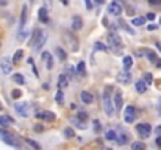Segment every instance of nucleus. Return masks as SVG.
Returning <instances> with one entry per match:
<instances>
[{"label":"nucleus","mask_w":161,"mask_h":150,"mask_svg":"<svg viewBox=\"0 0 161 150\" xmlns=\"http://www.w3.org/2000/svg\"><path fill=\"white\" fill-rule=\"evenodd\" d=\"M155 133H156V134H158V136H161V125H159V127H156V128H155Z\"/></svg>","instance_id":"obj_45"},{"label":"nucleus","mask_w":161,"mask_h":150,"mask_svg":"<svg viewBox=\"0 0 161 150\" xmlns=\"http://www.w3.org/2000/svg\"><path fill=\"white\" fill-rule=\"evenodd\" d=\"M156 28H158V25H155V24L147 25V30H150V31H152V30H156Z\"/></svg>","instance_id":"obj_40"},{"label":"nucleus","mask_w":161,"mask_h":150,"mask_svg":"<svg viewBox=\"0 0 161 150\" xmlns=\"http://www.w3.org/2000/svg\"><path fill=\"white\" fill-rule=\"evenodd\" d=\"M117 80L120 81V83H124V85L130 83V81H131V74H130V71H124V72H120V74L117 75Z\"/></svg>","instance_id":"obj_7"},{"label":"nucleus","mask_w":161,"mask_h":150,"mask_svg":"<svg viewBox=\"0 0 161 150\" xmlns=\"http://www.w3.org/2000/svg\"><path fill=\"white\" fill-rule=\"evenodd\" d=\"M68 85H69V77L66 74H61L60 78H58V88H60V91H63L64 88H68Z\"/></svg>","instance_id":"obj_9"},{"label":"nucleus","mask_w":161,"mask_h":150,"mask_svg":"<svg viewBox=\"0 0 161 150\" xmlns=\"http://www.w3.org/2000/svg\"><path fill=\"white\" fill-rule=\"evenodd\" d=\"M42 36H44V35L41 33V30H35V31H33V38H31V41H30V44H31V46L38 44L39 41H41Z\"/></svg>","instance_id":"obj_14"},{"label":"nucleus","mask_w":161,"mask_h":150,"mask_svg":"<svg viewBox=\"0 0 161 150\" xmlns=\"http://www.w3.org/2000/svg\"><path fill=\"white\" fill-rule=\"evenodd\" d=\"M57 55H58V58L61 60V61H66V50H63L61 47H57Z\"/></svg>","instance_id":"obj_26"},{"label":"nucleus","mask_w":161,"mask_h":150,"mask_svg":"<svg viewBox=\"0 0 161 150\" xmlns=\"http://www.w3.org/2000/svg\"><path fill=\"white\" fill-rule=\"evenodd\" d=\"M110 94H111V86L105 88V92L102 95V103H103V108H105V113L108 114V116H113L114 114V105L111 102Z\"/></svg>","instance_id":"obj_1"},{"label":"nucleus","mask_w":161,"mask_h":150,"mask_svg":"<svg viewBox=\"0 0 161 150\" xmlns=\"http://www.w3.org/2000/svg\"><path fill=\"white\" fill-rule=\"evenodd\" d=\"M144 22H145V19L144 17H135L131 20V24L135 25V27H139V25H144Z\"/></svg>","instance_id":"obj_29"},{"label":"nucleus","mask_w":161,"mask_h":150,"mask_svg":"<svg viewBox=\"0 0 161 150\" xmlns=\"http://www.w3.org/2000/svg\"><path fill=\"white\" fill-rule=\"evenodd\" d=\"M105 138L108 139V141H114V139H117V134H116L114 130H108V131L105 133Z\"/></svg>","instance_id":"obj_24"},{"label":"nucleus","mask_w":161,"mask_h":150,"mask_svg":"<svg viewBox=\"0 0 161 150\" xmlns=\"http://www.w3.org/2000/svg\"><path fill=\"white\" fill-rule=\"evenodd\" d=\"M105 150H111V148H105Z\"/></svg>","instance_id":"obj_53"},{"label":"nucleus","mask_w":161,"mask_h":150,"mask_svg":"<svg viewBox=\"0 0 161 150\" xmlns=\"http://www.w3.org/2000/svg\"><path fill=\"white\" fill-rule=\"evenodd\" d=\"M145 55H147V58L150 60V63H158V58H156V53H155V52L145 50Z\"/></svg>","instance_id":"obj_23"},{"label":"nucleus","mask_w":161,"mask_h":150,"mask_svg":"<svg viewBox=\"0 0 161 150\" xmlns=\"http://www.w3.org/2000/svg\"><path fill=\"white\" fill-rule=\"evenodd\" d=\"M131 66H133V58H131L130 55L124 57V69H125V71H128Z\"/></svg>","instance_id":"obj_20"},{"label":"nucleus","mask_w":161,"mask_h":150,"mask_svg":"<svg viewBox=\"0 0 161 150\" xmlns=\"http://www.w3.org/2000/svg\"><path fill=\"white\" fill-rule=\"evenodd\" d=\"M27 22V5L22 6V14H20V27H24Z\"/></svg>","instance_id":"obj_25"},{"label":"nucleus","mask_w":161,"mask_h":150,"mask_svg":"<svg viewBox=\"0 0 161 150\" xmlns=\"http://www.w3.org/2000/svg\"><path fill=\"white\" fill-rule=\"evenodd\" d=\"M68 77H69V80L75 77V75H74V69H72V67H68Z\"/></svg>","instance_id":"obj_38"},{"label":"nucleus","mask_w":161,"mask_h":150,"mask_svg":"<svg viewBox=\"0 0 161 150\" xmlns=\"http://www.w3.org/2000/svg\"><path fill=\"white\" fill-rule=\"evenodd\" d=\"M108 41H110V46H111L113 53H116V55H120V53H122V50H124V47H122V41H120V38H119L117 35L111 33V35L108 36Z\"/></svg>","instance_id":"obj_2"},{"label":"nucleus","mask_w":161,"mask_h":150,"mask_svg":"<svg viewBox=\"0 0 161 150\" xmlns=\"http://www.w3.org/2000/svg\"><path fill=\"white\" fill-rule=\"evenodd\" d=\"M42 130H44V127H42V125H36V127H35V131H36V133L42 131Z\"/></svg>","instance_id":"obj_43"},{"label":"nucleus","mask_w":161,"mask_h":150,"mask_svg":"<svg viewBox=\"0 0 161 150\" xmlns=\"http://www.w3.org/2000/svg\"><path fill=\"white\" fill-rule=\"evenodd\" d=\"M144 81H145L147 85H150L152 81H153V77H152V74H145V75H144Z\"/></svg>","instance_id":"obj_34"},{"label":"nucleus","mask_w":161,"mask_h":150,"mask_svg":"<svg viewBox=\"0 0 161 150\" xmlns=\"http://www.w3.org/2000/svg\"><path fill=\"white\" fill-rule=\"evenodd\" d=\"M156 144L161 147V136H158V138H156Z\"/></svg>","instance_id":"obj_48"},{"label":"nucleus","mask_w":161,"mask_h":150,"mask_svg":"<svg viewBox=\"0 0 161 150\" xmlns=\"http://www.w3.org/2000/svg\"><path fill=\"white\" fill-rule=\"evenodd\" d=\"M22 55H24V53H22V50H16L14 57H13V63H14V64H17V63L22 60Z\"/></svg>","instance_id":"obj_27"},{"label":"nucleus","mask_w":161,"mask_h":150,"mask_svg":"<svg viewBox=\"0 0 161 150\" xmlns=\"http://www.w3.org/2000/svg\"><path fill=\"white\" fill-rule=\"evenodd\" d=\"M13 124V119L11 117H8V116H0V125H2L3 128L5 127H9Z\"/></svg>","instance_id":"obj_18"},{"label":"nucleus","mask_w":161,"mask_h":150,"mask_svg":"<svg viewBox=\"0 0 161 150\" xmlns=\"http://www.w3.org/2000/svg\"><path fill=\"white\" fill-rule=\"evenodd\" d=\"M94 49H96V50H106V46L102 44V42H96V44H94Z\"/></svg>","instance_id":"obj_35"},{"label":"nucleus","mask_w":161,"mask_h":150,"mask_svg":"<svg viewBox=\"0 0 161 150\" xmlns=\"http://www.w3.org/2000/svg\"><path fill=\"white\" fill-rule=\"evenodd\" d=\"M83 27V19L80 16H74L72 17V30H80Z\"/></svg>","instance_id":"obj_11"},{"label":"nucleus","mask_w":161,"mask_h":150,"mask_svg":"<svg viewBox=\"0 0 161 150\" xmlns=\"http://www.w3.org/2000/svg\"><path fill=\"white\" fill-rule=\"evenodd\" d=\"M25 36H27V33H20V35H19V41H24Z\"/></svg>","instance_id":"obj_46"},{"label":"nucleus","mask_w":161,"mask_h":150,"mask_svg":"<svg viewBox=\"0 0 161 150\" xmlns=\"http://www.w3.org/2000/svg\"><path fill=\"white\" fill-rule=\"evenodd\" d=\"M39 119H46V120H55V114L52 111H42V113H38L36 114Z\"/></svg>","instance_id":"obj_12"},{"label":"nucleus","mask_w":161,"mask_h":150,"mask_svg":"<svg viewBox=\"0 0 161 150\" xmlns=\"http://www.w3.org/2000/svg\"><path fill=\"white\" fill-rule=\"evenodd\" d=\"M156 66H158V67H161V60L158 61V64H156Z\"/></svg>","instance_id":"obj_52"},{"label":"nucleus","mask_w":161,"mask_h":150,"mask_svg":"<svg viewBox=\"0 0 161 150\" xmlns=\"http://www.w3.org/2000/svg\"><path fill=\"white\" fill-rule=\"evenodd\" d=\"M13 64H14V63H11L9 58H3V60H2V64H0V67H2L3 74H9V72H11Z\"/></svg>","instance_id":"obj_8"},{"label":"nucleus","mask_w":161,"mask_h":150,"mask_svg":"<svg viewBox=\"0 0 161 150\" xmlns=\"http://www.w3.org/2000/svg\"><path fill=\"white\" fill-rule=\"evenodd\" d=\"M136 131H138V134L141 136V138H149L150 136V133H152V127L149 125V124H139V125H136Z\"/></svg>","instance_id":"obj_3"},{"label":"nucleus","mask_w":161,"mask_h":150,"mask_svg":"<svg viewBox=\"0 0 161 150\" xmlns=\"http://www.w3.org/2000/svg\"><path fill=\"white\" fill-rule=\"evenodd\" d=\"M108 13L113 14V16H120L122 14V6H120V3H117V2H113V3L108 5Z\"/></svg>","instance_id":"obj_6"},{"label":"nucleus","mask_w":161,"mask_h":150,"mask_svg":"<svg viewBox=\"0 0 161 150\" xmlns=\"http://www.w3.org/2000/svg\"><path fill=\"white\" fill-rule=\"evenodd\" d=\"M85 6H86V9H92V2L91 0H85Z\"/></svg>","instance_id":"obj_39"},{"label":"nucleus","mask_w":161,"mask_h":150,"mask_svg":"<svg viewBox=\"0 0 161 150\" xmlns=\"http://www.w3.org/2000/svg\"><path fill=\"white\" fill-rule=\"evenodd\" d=\"M150 5H161V0H150Z\"/></svg>","instance_id":"obj_44"},{"label":"nucleus","mask_w":161,"mask_h":150,"mask_svg":"<svg viewBox=\"0 0 161 150\" xmlns=\"http://www.w3.org/2000/svg\"><path fill=\"white\" fill-rule=\"evenodd\" d=\"M8 2H6V0H0V6H5Z\"/></svg>","instance_id":"obj_47"},{"label":"nucleus","mask_w":161,"mask_h":150,"mask_svg":"<svg viewBox=\"0 0 161 150\" xmlns=\"http://www.w3.org/2000/svg\"><path fill=\"white\" fill-rule=\"evenodd\" d=\"M27 144H28V145H31L35 150H39V148H41L38 142H35V141H31V139H27Z\"/></svg>","instance_id":"obj_33"},{"label":"nucleus","mask_w":161,"mask_h":150,"mask_svg":"<svg viewBox=\"0 0 161 150\" xmlns=\"http://www.w3.org/2000/svg\"><path fill=\"white\" fill-rule=\"evenodd\" d=\"M39 13V20H41V22H44V24H47L49 22V16H47V11H46V8H41V9H39L38 11Z\"/></svg>","instance_id":"obj_19"},{"label":"nucleus","mask_w":161,"mask_h":150,"mask_svg":"<svg viewBox=\"0 0 161 150\" xmlns=\"http://www.w3.org/2000/svg\"><path fill=\"white\" fill-rule=\"evenodd\" d=\"M120 106H122V94L116 92V95H114V108L116 110H120Z\"/></svg>","instance_id":"obj_17"},{"label":"nucleus","mask_w":161,"mask_h":150,"mask_svg":"<svg viewBox=\"0 0 161 150\" xmlns=\"http://www.w3.org/2000/svg\"><path fill=\"white\" fill-rule=\"evenodd\" d=\"M42 60L47 63V69L50 71V69H52V63H53V61H52V57H50V53L44 52V53H42Z\"/></svg>","instance_id":"obj_21"},{"label":"nucleus","mask_w":161,"mask_h":150,"mask_svg":"<svg viewBox=\"0 0 161 150\" xmlns=\"http://www.w3.org/2000/svg\"><path fill=\"white\" fill-rule=\"evenodd\" d=\"M155 13H149V14H147V19H149V20H155Z\"/></svg>","instance_id":"obj_41"},{"label":"nucleus","mask_w":161,"mask_h":150,"mask_svg":"<svg viewBox=\"0 0 161 150\" xmlns=\"http://www.w3.org/2000/svg\"><path fill=\"white\" fill-rule=\"evenodd\" d=\"M13 80H14L17 85H24V83H25V80H24L22 74H16V75H13Z\"/></svg>","instance_id":"obj_28"},{"label":"nucleus","mask_w":161,"mask_h":150,"mask_svg":"<svg viewBox=\"0 0 161 150\" xmlns=\"http://www.w3.org/2000/svg\"><path fill=\"white\" fill-rule=\"evenodd\" d=\"M77 75H80V77L86 75V67H85L83 61H78V64H77Z\"/></svg>","instance_id":"obj_16"},{"label":"nucleus","mask_w":161,"mask_h":150,"mask_svg":"<svg viewBox=\"0 0 161 150\" xmlns=\"http://www.w3.org/2000/svg\"><path fill=\"white\" fill-rule=\"evenodd\" d=\"M61 3H63V5H68V3H69V0H61Z\"/></svg>","instance_id":"obj_50"},{"label":"nucleus","mask_w":161,"mask_h":150,"mask_svg":"<svg viewBox=\"0 0 161 150\" xmlns=\"http://www.w3.org/2000/svg\"><path fill=\"white\" fill-rule=\"evenodd\" d=\"M124 119H125V122H128V124L135 120V119H136V108H135V106H131V105H130V106H127V108H125Z\"/></svg>","instance_id":"obj_4"},{"label":"nucleus","mask_w":161,"mask_h":150,"mask_svg":"<svg viewBox=\"0 0 161 150\" xmlns=\"http://www.w3.org/2000/svg\"><path fill=\"white\" fill-rule=\"evenodd\" d=\"M94 125H96V131L99 133V131H100V124H99V120H94Z\"/></svg>","instance_id":"obj_42"},{"label":"nucleus","mask_w":161,"mask_h":150,"mask_svg":"<svg viewBox=\"0 0 161 150\" xmlns=\"http://www.w3.org/2000/svg\"><path fill=\"white\" fill-rule=\"evenodd\" d=\"M136 91L139 92V94H144L145 91H147V83L144 80H138L136 81Z\"/></svg>","instance_id":"obj_15"},{"label":"nucleus","mask_w":161,"mask_h":150,"mask_svg":"<svg viewBox=\"0 0 161 150\" xmlns=\"http://www.w3.org/2000/svg\"><path fill=\"white\" fill-rule=\"evenodd\" d=\"M20 95H22V92H20L19 89H14V91L11 92V97H13V99H19Z\"/></svg>","instance_id":"obj_36"},{"label":"nucleus","mask_w":161,"mask_h":150,"mask_svg":"<svg viewBox=\"0 0 161 150\" xmlns=\"http://www.w3.org/2000/svg\"><path fill=\"white\" fill-rule=\"evenodd\" d=\"M55 100H57V103H63L64 102V94H63V91H58L57 92V95H55Z\"/></svg>","instance_id":"obj_31"},{"label":"nucleus","mask_w":161,"mask_h":150,"mask_svg":"<svg viewBox=\"0 0 161 150\" xmlns=\"http://www.w3.org/2000/svg\"><path fill=\"white\" fill-rule=\"evenodd\" d=\"M14 108H16V111L19 113V116H22V117H27V116H28V103L19 102V103L14 105Z\"/></svg>","instance_id":"obj_5"},{"label":"nucleus","mask_w":161,"mask_h":150,"mask_svg":"<svg viewBox=\"0 0 161 150\" xmlns=\"http://www.w3.org/2000/svg\"><path fill=\"white\" fill-rule=\"evenodd\" d=\"M0 110H2V105H0Z\"/></svg>","instance_id":"obj_54"},{"label":"nucleus","mask_w":161,"mask_h":150,"mask_svg":"<svg viewBox=\"0 0 161 150\" xmlns=\"http://www.w3.org/2000/svg\"><path fill=\"white\" fill-rule=\"evenodd\" d=\"M131 150H145V144L141 141H135L131 144Z\"/></svg>","instance_id":"obj_22"},{"label":"nucleus","mask_w":161,"mask_h":150,"mask_svg":"<svg viewBox=\"0 0 161 150\" xmlns=\"http://www.w3.org/2000/svg\"><path fill=\"white\" fill-rule=\"evenodd\" d=\"M0 136H2L3 141L8 142L9 145H14V144H16V141L13 139V134H11V133H8V131H5V130H0Z\"/></svg>","instance_id":"obj_10"},{"label":"nucleus","mask_w":161,"mask_h":150,"mask_svg":"<svg viewBox=\"0 0 161 150\" xmlns=\"http://www.w3.org/2000/svg\"><path fill=\"white\" fill-rule=\"evenodd\" d=\"M105 2V0H97V3H103Z\"/></svg>","instance_id":"obj_51"},{"label":"nucleus","mask_w":161,"mask_h":150,"mask_svg":"<svg viewBox=\"0 0 161 150\" xmlns=\"http://www.w3.org/2000/svg\"><path fill=\"white\" fill-rule=\"evenodd\" d=\"M64 136H66V138H75V133H74V130L71 128V127H68V128H66L64 130Z\"/></svg>","instance_id":"obj_30"},{"label":"nucleus","mask_w":161,"mask_h":150,"mask_svg":"<svg viewBox=\"0 0 161 150\" xmlns=\"http://www.w3.org/2000/svg\"><path fill=\"white\" fill-rule=\"evenodd\" d=\"M117 142H119V144H125V142H127V136H125V134H120L119 138H117Z\"/></svg>","instance_id":"obj_37"},{"label":"nucleus","mask_w":161,"mask_h":150,"mask_svg":"<svg viewBox=\"0 0 161 150\" xmlns=\"http://www.w3.org/2000/svg\"><path fill=\"white\" fill-rule=\"evenodd\" d=\"M156 47H158V50L161 52V41H158V42H156Z\"/></svg>","instance_id":"obj_49"},{"label":"nucleus","mask_w":161,"mask_h":150,"mask_svg":"<svg viewBox=\"0 0 161 150\" xmlns=\"http://www.w3.org/2000/svg\"><path fill=\"white\" fill-rule=\"evenodd\" d=\"M80 99L83 100V103H92L94 95H92L91 92H88V91H83V92H82V95H80Z\"/></svg>","instance_id":"obj_13"},{"label":"nucleus","mask_w":161,"mask_h":150,"mask_svg":"<svg viewBox=\"0 0 161 150\" xmlns=\"http://www.w3.org/2000/svg\"><path fill=\"white\" fill-rule=\"evenodd\" d=\"M159 24H161V19H159Z\"/></svg>","instance_id":"obj_55"},{"label":"nucleus","mask_w":161,"mask_h":150,"mask_svg":"<svg viewBox=\"0 0 161 150\" xmlns=\"http://www.w3.org/2000/svg\"><path fill=\"white\" fill-rule=\"evenodd\" d=\"M77 117L82 120V122H86V120H88V114H86V111H78V113H77Z\"/></svg>","instance_id":"obj_32"}]
</instances>
